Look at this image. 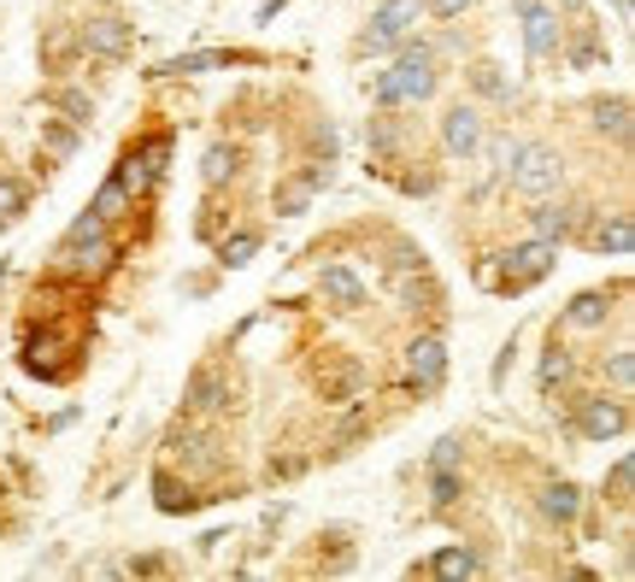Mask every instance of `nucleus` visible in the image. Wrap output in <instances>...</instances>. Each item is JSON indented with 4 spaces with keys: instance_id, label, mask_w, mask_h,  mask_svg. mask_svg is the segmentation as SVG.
Masks as SVG:
<instances>
[{
    "instance_id": "c9c22d12",
    "label": "nucleus",
    "mask_w": 635,
    "mask_h": 582,
    "mask_svg": "<svg viewBox=\"0 0 635 582\" xmlns=\"http://www.w3.org/2000/svg\"><path fill=\"white\" fill-rule=\"evenodd\" d=\"M565 59H570V66H577V71H588V66H601V41H594V36H583L577 48L565 53Z\"/></svg>"
},
{
    "instance_id": "412c9836",
    "label": "nucleus",
    "mask_w": 635,
    "mask_h": 582,
    "mask_svg": "<svg viewBox=\"0 0 635 582\" xmlns=\"http://www.w3.org/2000/svg\"><path fill=\"white\" fill-rule=\"evenodd\" d=\"M477 571H483V559L470 548H441L429 559V576H477Z\"/></svg>"
},
{
    "instance_id": "4be33fe9",
    "label": "nucleus",
    "mask_w": 635,
    "mask_h": 582,
    "mask_svg": "<svg viewBox=\"0 0 635 582\" xmlns=\"http://www.w3.org/2000/svg\"><path fill=\"white\" fill-rule=\"evenodd\" d=\"M48 107H53V112H66V124H77V130H83V124L95 118V100H89L83 89H53V95H48Z\"/></svg>"
},
{
    "instance_id": "58836bf2",
    "label": "nucleus",
    "mask_w": 635,
    "mask_h": 582,
    "mask_svg": "<svg viewBox=\"0 0 635 582\" xmlns=\"http://www.w3.org/2000/svg\"><path fill=\"white\" fill-rule=\"evenodd\" d=\"M130 571H136V576H159V571H166V559H159V553H141V559H130Z\"/></svg>"
},
{
    "instance_id": "f257e3e1",
    "label": "nucleus",
    "mask_w": 635,
    "mask_h": 582,
    "mask_svg": "<svg viewBox=\"0 0 635 582\" xmlns=\"http://www.w3.org/2000/svg\"><path fill=\"white\" fill-rule=\"evenodd\" d=\"M506 183H512V195H524V200H547V195H559V183H565V159L542 148V141H506Z\"/></svg>"
},
{
    "instance_id": "6ab92c4d",
    "label": "nucleus",
    "mask_w": 635,
    "mask_h": 582,
    "mask_svg": "<svg viewBox=\"0 0 635 582\" xmlns=\"http://www.w3.org/2000/svg\"><path fill=\"white\" fill-rule=\"evenodd\" d=\"M606 312H612V300L601 295V288H588V295H577L565 306V324L570 329H594V324H606Z\"/></svg>"
},
{
    "instance_id": "6e6552de",
    "label": "nucleus",
    "mask_w": 635,
    "mask_h": 582,
    "mask_svg": "<svg viewBox=\"0 0 635 582\" xmlns=\"http://www.w3.org/2000/svg\"><path fill=\"white\" fill-rule=\"evenodd\" d=\"M583 218H588V206H570V200H536V213H529V236H542V241H565V236H577L583 230Z\"/></svg>"
},
{
    "instance_id": "f03ea898",
    "label": "nucleus",
    "mask_w": 635,
    "mask_h": 582,
    "mask_svg": "<svg viewBox=\"0 0 635 582\" xmlns=\"http://www.w3.org/2000/svg\"><path fill=\"white\" fill-rule=\"evenodd\" d=\"M436 95V59L429 48H400V59L377 77V107H418V100Z\"/></svg>"
},
{
    "instance_id": "f8f14e48",
    "label": "nucleus",
    "mask_w": 635,
    "mask_h": 582,
    "mask_svg": "<svg viewBox=\"0 0 635 582\" xmlns=\"http://www.w3.org/2000/svg\"><path fill=\"white\" fill-rule=\"evenodd\" d=\"M318 295L330 300L336 312H359L365 306V283L347 272V265H324V277H318Z\"/></svg>"
},
{
    "instance_id": "20e7f679",
    "label": "nucleus",
    "mask_w": 635,
    "mask_h": 582,
    "mask_svg": "<svg viewBox=\"0 0 635 582\" xmlns=\"http://www.w3.org/2000/svg\"><path fill=\"white\" fill-rule=\"evenodd\" d=\"M553 259H559V241H542V236H529V241H518V247H506L500 254V265H506V277H495V288H529V283H542L547 272H553Z\"/></svg>"
},
{
    "instance_id": "a878e982",
    "label": "nucleus",
    "mask_w": 635,
    "mask_h": 582,
    "mask_svg": "<svg viewBox=\"0 0 635 582\" xmlns=\"http://www.w3.org/2000/svg\"><path fill=\"white\" fill-rule=\"evenodd\" d=\"M95 213L107 218V224L130 213V195H125V183H118V177H107V183H100V195H95Z\"/></svg>"
},
{
    "instance_id": "79ce46f5",
    "label": "nucleus",
    "mask_w": 635,
    "mask_h": 582,
    "mask_svg": "<svg viewBox=\"0 0 635 582\" xmlns=\"http://www.w3.org/2000/svg\"><path fill=\"white\" fill-rule=\"evenodd\" d=\"M559 7H565V12H583V0H559Z\"/></svg>"
},
{
    "instance_id": "5701e85b",
    "label": "nucleus",
    "mask_w": 635,
    "mask_h": 582,
    "mask_svg": "<svg viewBox=\"0 0 635 582\" xmlns=\"http://www.w3.org/2000/svg\"><path fill=\"white\" fill-rule=\"evenodd\" d=\"M254 254H259V230H236V236H224V241H218V259L230 265V272L254 265Z\"/></svg>"
},
{
    "instance_id": "4c0bfd02",
    "label": "nucleus",
    "mask_w": 635,
    "mask_h": 582,
    "mask_svg": "<svg viewBox=\"0 0 635 582\" xmlns=\"http://www.w3.org/2000/svg\"><path fill=\"white\" fill-rule=\"evenodd\" d=\"M465 7H477V0H424V12H429V18H459Z\"/></svg>"
},
{
    "instance_id": "f3484780",
    "label": "nucleus",
    "mask_w": 635,
    "mask_h": 582,
    "mask_svg": "<svg viewBox=\"0 0 635 582\" xmlns=\"http://www.w3.org/2000/svg\"><path fill=\"white\" fill-rule=\"evenodd\" d=\"M577 512H583V489L577 483H547L542 489V517H547V524H577Z\"/></svg>"
},
{
    "instance_id": "aec40b11",
    "label": "nucleus",
    "mask_w": 635,
    "mask_h": 582,
    "mask_svg": "<svg viewBox=\"0 0 635 582\" xmlns=\"http://www.w3.org/2000/svg\"><path fill=\"white\" fill-rule=\"evenodd\" d=\"M230 66V53H177L166 66H153V77H195V71H218Z\"/></svg>"
},
{
    "instance_id": "4468645a",
    "label": "nucleus",
    "mask_w": 635,
    "mask_h": 582,
    "mask_svg": "<svg viewBox=\"0 0 635 582\" xmlns=\"http://www.w3.org/2000/svg\"><path fill=\"white\" fill-rule=\"evenodd\" d=\"M518 18H524V48H529V59H542V53L559 48V12H547L542 0H536V7H524Z\"/></svg>"
},
{
    "instance_id": "e433bc0d",
    "label": "nucleus",
    "mask_w": 635,
    "mask_h": 582,
    "mask_svg": "<svg viewBox=\"0 0 635 582\" xmlns=\"http://www.w3.org/2000/svg\"><path fill=\"white\" fill-rule=\"evenodd\" d=\"M359 383H365V371L354 365V371H341V377L330 383V401H347V394H359Z\"/></svg>"
},
{
    "instance_id": "ddd939ff",
    "label": "nucleus",
    "mask_w": 635,
    "mask_h": 582,
    "mask_svg": "<svg viewBox=\"0 0 635 582\" xmlns=\"http://www.w3.org/2000/svg\"><path fill=\"white\" fill-rule=\"evenodd\" d=\"M118 259V247L107 236H95V241H77V247H59V272H77V277H89V272H107V265Z\"/></svg>"
},
{
    "instance_id": "cd10ccee",
    "label": "nucleus",
    "mask_w": 635,
    "mask_h": 582,
    "mask_svg": "<svg viewBox=\"0 0 635 582\" xmlns=\"http://www.w3.org/2000/svg\"><path fill=\"white\" fill-rule=\"evenodd\" d=\"M306 206H312V189H306L300 177H295V183H282V189H277V213H282V218H300Z\"/></svg>"
},
{
    "instance_id": "9b49d317",
    "label": "nucleus",
    "mask_w": 635,
    "mask_h": 582,
    "mask_svg": "<svg viewBox=\"0 0 635 582\" xmlns=\"http://www.w3.org/2000/svg\"><path fill=\"white\" fill-rule=\"evenodd\" d=\"M171 453L182 460V471H195V476L218 471V435H207V430H177L171 435Z\"/></svg>"
},
{
    "instance_id": "473e14b6",
    "label": "nucleus",
    "mask_w": 635,
    "mask_h": 582,
    "mask_svg": "<svg viewBox=\"0 0 635 582\" xmlns=\"http://www.w3.org/2000/svg\"><path fill=\"white\" fill-rule=\"evenodd\" d=\"M24 200H30V189L18 177H0V218H18L24 213Z\"/></svg>"
},
{
    "instance_id": "39448f33",
    "label": "nucleus",
    "mask_w": 635,
    "mask_h": 582,
    "mask_svg": "<svg viewBox=\"0 0 635 582\" xmlns=\"http://www.w3.org/2000/svg\"><path fill=\"white\" fill-rule=\"evenodd\" d=\"M447 377V342L441 336H418L413 347H406V383H413V394H436Z\"/></svg>"
},
{
    "instance_id": "2f4dec72",
    "label": "nucleus",
    "mask_w": 635,
    "mask_h": 582,
    "mask_svg": "<svg viewBox=\"0 0 635 582\" xmlns=\"http://www.w3.org/2000/svg\"><path fill=\"white\" fill-rule=\"evenodd\" d=\"M42 141L53 154H77V124H53V118H42Z\"/></svg>"
},
{
    "instance_id": "72a5a7b5",
    "label": "nucleus",
    "mask_w": 635,
    "mask_h": 582,
    "mask_svg": "<svg viewBox=\"0 0 635 582\" xmlns=\"http://www.w3.org/2000/svg\"><path fill=\"white\" fill-rule=\"evenodd\" d=\"M606 377H612V388L629 394V383H635V353H629V347H618V353L606 359Z\"/></svg>"
},
{
    "instance_id": "c756f323",
    "label": "nucleus",
    "mask_w": 635,
    "mask_h": 582,
    "mask_svg": "<svg viewBox=\"0 0 635 582\" xmlns=\"http://www.w3.org/2000/svg\"><path fill=\"white\" fill-rule=\"evenodd\" d=\"M95 236H107V218L89 206L83 218H71V230H66V241H59V247H77V241H95Z\"/></svg>"
},
{
    "instance_id": "bb28decb",
    "label": "nucleus",
    "mask_w": 635,
    "mask_h": 582,
    "mask_svg": "<svg viewBox=\"0 0 635 582\" xmlns=\"http://www.w3.org/2000/svg\"><path fill=\"white\" fill-rule=\"evenodd\" d=\"M371 154H383V159L400 154V130H395V118H388V107H383V118H371Z\"/></svg>"
},
{
    "instance_id": "7ed1b4c3",
    "label": "nucleus",
    "mask_w": 635,
    "mask_h": 582,
    "mask_svg": "<svg viewBox=\"0 0 635 582\" xmlns=\"http://www.w3.org/2000/svg\"><path fill=\"white\" fill-rule=\"evenodd\" d=\"M418 18H424V0H377L371 30L359 36V48L365 53H388L395 41H406V36L418 30Z\"/></svg>"
},
{
    "instance_id": "f704fd0d",
    "label": "nucleus",
    "mask_w": 635,
    "mask_h": 582,
    "mask_svg": "<svg viewBox=\"0 0 635 582\" xmlns=\"http://www.w3.org/2000/svg\"><path fill=\"white\" fill-rule=\"evenodd\" d=\"M459 435H441V442L436 447H429V471H447V465H459Z\"/></svg>"
},
{
    "instance_id": "ea45409f",
    "label": "nucleus",
    "mask_w": 635,
    "mask_h": 582,
    "mask_svg": "<svg viewBox=\"0 0 635 582\" xmlns=\"http://www.w3.org/2000/svg\"><path fill=\"white\" fill-rule=\"evenodd\" d=\"M477 89L483 95H506V82L495 77V66H477Z\"/></svg>"
},
{
    "instance_id": "c85d7f7f",
    "label": "nucleus",
    "mask_w": 635,
    "mask_h": 582,
    "mask_svg": "<svg viewBox=\"0 0 635 582\" xmlns=\"http://www.w3.org/2000/svg\"><path fill=\"white\" fill-rule=\"evenodd\" d=\"M629 483H635V460H618L606 476V501L612 506H629Z\"/></svg>"
},
{
    "instance_id": "dca6fc26",
    "label": "nucleus",
    "mask_w": 635,
    "mask_h": 582,
    "mask_svg": "<svg viewBox=\"0 0 635 582\" xmlns=\"http://www.w3.org/2000/svg\"><path fill=\"white\" fill-rule=\"evenodd\" d=\"M182 406H189V412H224V406H230V383H224L212 365L195 371V383H189V394H182Z\"/></svg>"
},
{
    "instance_id": "b1692460",
    "label": "nucleus",
    "mask_w": 635,
    "mask_h": 582,
    "mask_svg": "<svg viewBox=\"0 0 635 582\" xmlns=\"http://www.w3.org/2000/svg\"><path fill=\"white\" fill-rule=\"evenodd\" d=\"M153 489H159V512H195L200 501H207V494H189V489H177V476H166V471L153 476Z\"/></svg>"
},
{
    "instance_id": "0eeeda50",
    "label": "nucleus",
    "mask_w": 635,
    "mask_h": 582,
    "mask_svg": "<svg viewBox=\"0 0 635 582\" xmlns=\"http://www.w3.org/2000/svg\"><path fill=\"white\" fill-rule=\"evenodd\" d=\"M77 48L95 53V59H125L136 48V24H125V18H89V24L77 30Z\"/></svg>"
},
{
    "instance_id": "423d86ee",
    "label": "nucleus",
    "mask_w": 635,
    "mask_h": 582,
    "mask_svg": "<svg viewBox=\"0 0 635 582\" xmlns=\"http://www.w3.org/2000/svg\"><path fill=\"white\" fill-rule=\"evenodd\" d=\"M629 430V406L624 401H606V394H588V401H577V435H588V442H612V435Z\"/></svg>"
},
{
    "instance_id": "7c9ffc66",
    "label": "nucleus",
    "mask_w": 635,
    "mask_h": 582,
    "mask_svg": "<svg viewBox=\"0 0 635 582\" xmlns=\"http://www.w3.org/2000/svg\"><path fill=\"white\" fill-rule=\"evenodd\" d=\"M429 501H436V506H454V501H459V471H454V465L429 476Z\"/></svg>"
},
{
    "instance_id": "2eb2a0df",
    "label": "nucleus",
    "mask_w": 635,
    "mask_h": 582,
    "mask_svg": "<svg viewBox=\"0 0 635 582\" xmlns=\"http://www.w3.org/2000/svg\"><path fill=\"white\" fill-rule=\"evenodd\" d=\"M588 118H594V130H601V136H612L618 148H629V95H606V100H594Z\"/></svg>"
},
{
    "instance_id": "9d476101",
    "label": "nucleus",
    "mask_w": 635,
    "mask_h": 582,
    "mask_svg": "<svg viewBox=\"0 0 635 582\" xmlns=\"http://www.w3.org/2000/svg\"><path fill=\"white\" fill-rule=\"evenodd\" d=\"M588 247H594V254H606V259H629V247H635V218H629V213H606V218L588 230Z\"/></svg>"
},
{
    "instance_id": "a211bd4d",
    "label": "nucleus",
    "mask_w": 635,
    "mask_h": 582,
    "mask_svg": "<svg viewBox=\"0 0 635 582\" xmlns=\"http://www.w3.org/2000/svg\"><path fill=\"white\" fill-rule=\"evenodd\" d=\"M241 171V148H230V141H212L207 159H200V177H207V189H224Z\"/></svg>"
},
{
    "instance_id": "1a4fd4ad",
    "label": "nucleus",
    "mask_w": 635,
    "mask_h": 582,
    "mask_svg": "<svg viewBox=\"0 0 635 582\" xmlns=\"http://www.w3.org/2000/svg\"><path fill=\"white\" fill-rule=\"evenodd\" d=\"M441 148L447 159H477L483 154V112L477 107H454L441 118Z\"/></svg>"
},
{
    "instance_id": "393cba45",
    "label": "nucleus",
    "mask_w": 635,
    "mask_h": 582,
    "mask_svg": "<svg viewBox=\"0 0 635 582\" xmlns=\"http://www.w3.org/2000/svg\"><path fill=\"white\" fill-rule=\"evenodd\" d=\"M536 377H542V394H553V388H565V383H570V353H565L559 342L542 353V371H536Z\"/></svg>"
},
{
    "instance_id": "a19ab883",
    "label": "nucleus",
    "mask_w": 635,
    "mask_h": 582,
    "mask_svg": "<svg viewBox=\"0 0 635 582\" xmlns=\"http://www.w3.org/2000/svg\"><path fill=\"white\" fill-rule=\"evenodd\" d=\"M612 12H618V18H629V0H612Z\"/></svg>"
}]
</instances>
